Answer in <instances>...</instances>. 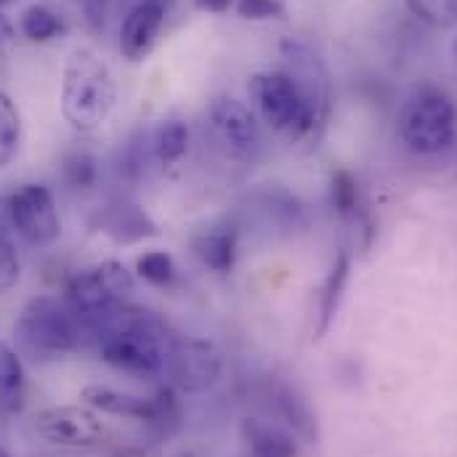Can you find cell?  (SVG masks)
<instances>
[{"label":"cell","mask_w":457,"mask_h":457,"mask_svg":"<svg viewBox=\"0 0 457 457\" xmlns=\"http://www.w3.org/2000/svg\"><path fill=\"white\" fill-rule=\"evenodd\" d=\"M83 338L99 345L102 359L133 378H157L168 370L170 351L176 345L168 325L149 309L117 303L110 312L80 320Z\"/></svg>","instance_id":"6da1fadb"},{"label":"cell","mask_w":457,"mask_h":457,"mask_svg":"<svg viewBox=\"0 0 457 457\" xmlns=\"http://www.w3.org/2000/svg\"><path fill=\"white\" fill-rule=\"evenodd\" d=\"M117 102L110 67L94 48H75L67 56L62 75V112L80 133L99 130L112 114Z\"/></svg>","instance_id":"7a4b0ae2"},{"label":"cell","mask_w":457,"mask_h":457,"mask_svg":"<svg viewBox=\"0 0 457 457\" xmlns=\"http://www.w3.org/2000/svg\"><path fill=\"white\" fill-rule=\"evenodd\" d=\"M13 336L21 351H27L35 359H43L75 351L83 341V328L67 303L40 295L21 309L13 325Z\"/></svg>","instance_id":"3957f363"},{"label":"cell","mask_w":457,"mask_h":457,"mask_svg":"<svg viewBox=\"0 0 457 457\" xmlns=\"http://www.w3.org/2000/svg\"><path fill=\"white\" fill-rule=\"evenodd\" d=\"M250 99L263 122L282 138L309 141L320 138L306 99L285 72H258L250 78Z\"/></svg>","instance_id":"277c9868"},{"label":"cell","mask_w":457,"mask_h":457,"mask_svg":"<svg viewBox=\"0 0 457 457\" xmlns=\"http://www.w3.org/2000/svg\"><path fill=\"white\" fill-rule=\"evenodd\" d=\"M455 133V102L436 88H426L412 96L399 117V136L415 154H439L450 149Z\"/></svg>","instance_id":"5b68a950"},{"label":"cell","mask_w":457,"mask_h":457,"mask_svg":"<svg viewBox=\"0 0 457 457\" xmlns=\"http://www.w3.org/2000/svg\"><path fill=\"white\" fill-rule=\"evenodd\" d=\"M133 271L122 261H102L78 271L64 290V303L78 320H94L133 293Z\"/></svg>","instance_id":"8992f818"},{"label":"cell","mask_w":457,"mask_h":457,"mask_svg":"<svg viewBox=\"0 0 457 457\" xmlns=\"http://www.w3.org/2000/svg\"><path fill=\"white\" fill-rule=\"evenodd\" d=\"M80 399L86 407L104 412V415H114V418H130V420H141L146 426L154 428H170L179 423L181 407H179V396L170 386L157 388L154 396H136L128 391H120L112 386H86L80 391Z\"/></svg>","instance_id":"52a82bcc"},{"label":"cell","mask_w":457,"mask_h":457,"mask_svg":"<svg viewBox=\"0 0 457 457\" xmlns=\"http://www.w3.org/2000/svg\"><path fill=\"white\" fill-rule=\"evenodd\" d=\"M279 56L285 64V75L295 83V88L301 91V96L306 99L317 133L322 136L328 128V120L333 112V86H330V72L325 67V62L320 59V54L306 46L303 40L295 37H285L279 46Z\"/></svg>","instance_id":"ba28073f"},{"label":"cell","mask_w":457,"mask_h":457,"mask_svg":"<svg viewBox=\"0 0 457 457\" xmlns=\"http://www.w3.org/2000/svg\"><path fill=\"white\" fill-rule=\"evenodd\" d=\"M8 224L32 247H48L59 239L62 221L48 187L21 184L5 203Z\"/></svg>","instance_id":"9c48e42d"},{"label":"cell","mask_w":457,"mask_h":457,"mask_svg":"<svg viewBox=\"0 0 457 457\" xmlns=\"http://www.w3.org/2000/svg\"><path fill=\"white\" fill-rule=\"evenodd\" d=\"M35 431L59 447H96L107 436V426L91 407H46L35 415Z\"/></svg>","instance_id":"30bf717a"},{"label":"cell","mask_w":457,"mask_h":457,"mask_svg":"<svg viewBox=\"0 0 457 457\" xmlns=\"http://www.w3.org/2000/svg\"><path fill=\"white\" fill-rule=\"evenodd\" d=\"M168 372L179 391L205 394L219 383L224 359L211 341H176L168 359Z\"/></svg>","instance_id":"8fae6325"},{"label":"cell","mask_w":457,"mask_h":457,"mask_svg":"<svg viewBox=\"0 0 457 457\" xmlns=\"http://www.w3.org/2000/svg\"><path fill=\"white\" fill-rule=\"evenodd\" d=\"M211 122L227 152L237 160H253L261 149V125L247 104L234 96H216L211 102Z\"/></svg>","instance_id":"7c38bea8"},{"label":"cell","mask_w":457,"mask_h":457,"mask_svg":"<svg viewBox=\"0 0 457 457\" xmlns=\"http://www.w3.org/2000/svg\"><path fill=\"white\" fill-rule=\"evenodd\" d=\"M170 0H138L120 24V51L128 62H141L152 54L165 24Z\"/></svg>","instance_id":"4fadbf2b"},{"label":"cell","mask_w":457,"mask_h":457,"mask_svg":"<svg viewBox=\"0 0 457 457\" xmlns=\"http://www.w3.org/2000/svg\"><path fill=\"white\" fill-rule=\"evenodd\" d=\"M263 399L269 410L303 442L320 445V420L312 410L309 399L298 391L295 383H287L282 378H271L263 386Z\"/></svg>","instance_id":"5bb4252c"},{"label":"cell","mask_w":457,"mask_h":457,"mask_svg":"<svg viewBox=\"0 0 457 457\" xmlns=\"http://www.w3.org/2000/svg\"><path fill=\"white\" fill-rule=\"evenodd\" d=\"M330 205L338 213L353 245L356 247H370L372 237H375V221L367 213L364 203H361V192L356 179L348 170H336L330 176Z\"/></svg>","instance_id":"9a60e30c"},{"label":"cell","mask_w":457,"mask_h":457,"mask_svg":"<svg viewBox=\"0 0 457 457\" xmlns=\"http://www.w3.org/2000/svg\"><path fill=\"white\" fill-rule=\"evenodd\" d=\"M348 277H351V255L348 250H341L320 287V303H317V328H314V336L317 338H325L330 333V328L336 325V317H338V309L343 303V295H345V285H348Z\"/></svg>","instance_id":"2e32d148"},{"label":"cell","mask_w":457,"mask_h":457,"mask_svg":"<svg viewBox=\"0 0 457 457\" xmlns=\"http://www.w3.org/2000/svg\"><path fill=\"white\" fill-rule=\"evenodd\" d=\"M192 250L208 269H213L219 274H228L237 263V228H205L192 239Z\"/></svg>","instance_id":"e0dca14e"},{"label":"cell","mask_w":457,"mask_h":457,"mask_svg":"<svg viewBox=\"0 0 457 457\" xmlns=\"http://www.w3.org/2000/svg\"><path fill=\"white\" fill-rule=\"evenodd\" d=\"M242 439L247 442L250 447V455L253 457H295V442L293 436L274 426V423H266V420H258V418H245L242 420Z\"/></svg>","instance_id":"ac0fdd59"},{"label":"cell","mask_w":457,"mask_h":457,"mask_svg":"<svg viewBox=\"0 0 457 457\" xmlns=\"http://www.w3.org/2000/svg\"><path fill=\"white\" fill-rule=\"evenodd\" d=\"M99 227L102 231H107L110 237L120 239V242H136V239H144V237H152L157 228L149 221V216L133 205V203H117L110 205L102 219H99Z\"/></svg>","instance_id":"d6986e66"},{"label":"cell","mask_w":457,"mask_h":457,"mask_svg":"<svg viewBox=\"0 0 457 457\" xmlns=\"http://www.w3.org/2000/svg\"><path fill=\"white\" fill-rule=\"evenodd\" d=\"M258 211L263 213L266 224L285 231H295L306 224V211L303 205L285 189H271L258 197Z\"/></svg>","instance_id":"ffe728a7"},{"label":"cell","mask_w":457,"mask_h":457,"mask_svg":"<svg viewBox=\"0 0 457 457\" xmlns=\"http://www.w3.org/2000/svg\"><path fill=\"white\" fill-rule=\"evenodd\" d=\"M19 29H21V35H24L27 40H32V43H51V40H56L59 35L67 32V24H64V19H62L56 11H51L48 5L35 3V5H29V8L21 11V16H19Z\"/></svg>","instance_id":"44dd1931"},{"label":"cell","mask_w":457,"mask_h":457,"mask_svg":"<svg viewBox=\"0 0 457 457\" xmlns=\"http://www.w3.org/2000/svg\"><path fill=\"white\" fill-rule=\"evenodd\" d=\"M189 149V128L181 120H165L152 138V152L162 165L179 162Z\"/></svg>","instance_id":"7402d4cb"},{"label":"cell","mask_w":457,"mask_h":457,"mask_svg":"<svg viewBox=\"0 0 457 457\" xmlns=\"http://www.w3.org/2000/svg\"><path fill=\"white\" fill-rule=\"evenodd\" d=\"M21 146V114L16 102L0 91V170L8 168Z\"/></svg>","instance_id":"603a6c76"},{"label":"cell","mask_w":457,"mask_h":457,"mask_svg":"<svg viewBox=\"0 0 457 457\" xmlns=\"http://www.w3.org/2000/svg\"><path fill=\"white\" fill-rule=\"evenodd\" d=\"M136 271L144 282L154 285V287H170L179 277L173 258L165 250H149L144 255H138L136 261Z\"/></svg>","instance_id":"cb8c5ba5"},{"label":"cell","mask_w":457,"mask_h":457,"mask_svg":"<svg viewBox=\"0 0 457 457\" xmlns=\"http://www.w3.org/2000/svg\"><path fill=\"white\" fill-rule=\"evenodd\" d=\"M62 170H64V181L72 189H91L96 184V176H99L96 157L91 152H86V149H72L64 157Z\"/></svg>","instance_id":"d4e9b609"},{"label":"cell","mask_w":457,"mask_h":457,"mask_svg":"<svg viewBox=\"0 0 457 457\" xmlns=\"http://www.w3.org/2000/svg\"><path fill=\"white\" fill-rule=\"evenodd\" d=\"M24 383V364L19 359V353L0 341V404L3 402H13L21 391Z\"/></svg>","instance_id":"484cf974"},{"label":"cell","mask_w":457,"mask_h":457,"mask_svg":"<svg viewBox=\"0 0 457 457\" xmlns=\"http://www.w3.org/2000/svg\"><path fill=\"white\" fill-rule=\"evenodd\" d=\"M404 5L431 27H455L457 0H404Z\"/></svg>","instance_id":"4316f807"},{"label":"cell","mask_w":457,"mask_h":457,"mask_svg":"<svg viewBox=\"0 0 457 457\" xmlns=\"http://www.w3.org/2000/svg\"><path fill=\"white\" fill-rule=\"evenodd\" d=\"M21 277V263H19V250L8 231L0 227V295L13 290Z\"/></svg>","instance_id":"83f0119b"},{"label":"cell","mask_w":457,"mask_h":457,"mask_svg":"<svg viewBox=\"0 0 457 457\" xmlns=\"http://www.w3.org/2000/svg\"><path fill=\"white\" fill-rule=\"evenodd\" d=\"M234 8L242 19H250V21H266V19L285 16V8L279 0H234Z\"/></svg>","instance_id":"f1b7e54d"},{"label":"cell","mask_w":457,"mask_h":457,"mask_svg":"<svg viewBox=\"0 0 457 457\" xmlns=\"http://www.w3.org/2000/svg\"><path fill=\"white\" fill-rule=\"evenodd\" d=\"M110 3L112 0H80L83 13H86V21L91 24V29H102L104 27L107 13H110Z\"/></svg>","instance_id":"f546056e"},{"label":"cell","mask_w":457,"mask_h":457,"mask_svg":"<svg viewBox=\"0 0 457 457\" xmlns=\"http://www.w3.org/2000/svg\"><path fill=\"white\" fill-rule=\"evenodd\" d=\"M197 5L205 11H213V13H224L234 5V0H197Z\"/></svg>","instance_id":"4dcf8cb0"},{"label":"cell","mask_w":457,"mask_h":457,"mask_svg":"<svg viewBox=\"0 0 457 457\" xmlns=\"http://www.w3.org/2000/svg\"><path fill=\"white\" fill-rule=\"evenodd\" d=\"M11 37H13V29H11V24L0 16V46H3V43H11Z\"/></svg>","instance_id":"1f68e13d"},{"label":"cell","mask_w":457,"mask_h":457,"mask_svg":"<svg viewBox=\"0 0 457 457\" xmlns=\"http://www.w3.org/2000/svg\"><path fill=\"white\" fill-rule=\"evenodd\" d=\"M0 457H11V453H8V450H5L3 445H0Z\"/></svg>","instance_id":"d6a6232c"},{"label":"cell","mask_w":457,"mask_h":457,"mask_svg":"<svg viewBox=\"0 0 457 457\" xmlns=\"http://www.w3.org/2000/svg\"><path fill=\"white\" fill-rule=\"evenodd\" d=\"M453 54H455V72H457V43H455V51H453Z\"/></svg>","instance_id":"836d02e7"},{"label":"cell","mask_w":457,"mask_h":457,"mask_svg":"<svg viewBox=\"0 0 457 457\" xmlns=\"http://www.w3.org/2000/svg\"><path fill=\"white\" fill-rule=\"evenodd\" d=\"M5 3H11V0H0V8H3V5H5Z\"/></svg>","instance_id":"e575fe53"},{"label":"cell","mask_w":457,"mask_h":457,"mask_svg":"<svg viewBox=\"0 0 457 457\" xmlns=\"http://www.w3.org/2000/svg\"><path fill=\"white\" fill-rule=\"evenodd\" d=\"M181 457H192V455H181Z\"/></svg>","instance_id":"d590c367"}]
</instances>
